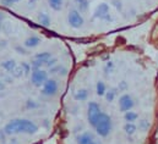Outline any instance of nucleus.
Masks as SVG:
<instances>
[{
  "mask_svg": "<svg viewBox=\"0 0 158 144\" xmlns=\"http://www.w3.org/2000/svg\"><path fill=\"white\" fill-rule=\"evenodd\" d=\"M134 105H135V102H134V99H132V97L130 94L124 93L123 95H120V98H119L118 100V106H119V110L123 114L126 112V111L132 110Z\"/></svg>",
  "mask_w": 158,
  "mask_h": 144,
  "instance_id": "423d86ee",
  "label": "nucleus"
},
{
  "mask_svg": "<svg viewBox=\"0 0 158 144\" xmlns=\"http://www.w3.org/2000/svg\"><path fill=\"white\" fill-rule=\"evenodd\" d=\"M58 89H59V86H58V82L55 79H47L45 83L42 86L40 92L45 97H53L58 93Z\"/></svg>",
  "mask_w": 158,
  "mask_h": 144,
  "instance_id": "0eeeda50",
  "label": "nucleus"
},
{
  "mask_svg": "<svg viewBox=\"0 0 158 144\" xmlns=\"http://www.w3.org/2000/svg\"><path fill=\"white\" fill-rule=\"evenodd\" d=\"M48 79V72L44 70H33L31 73V82L35 87H42Z\"/></svg>",
  "mask_w": 158,
  "mask_h": 144,
  "instance_id": "6e6552de",
  "label": "nucleus"
},
{
  "mask_svg": "<svg viewBox=\"0 0 158 144\" xmlns=\"http://www.w3.org/2000/svg\"><path fill=\"white\" fill-rule=\"evenodd\" d=\"M107 90H108V89H107L106 83H104L103 81H98L97 84H96V93H97V95L104 97V94H106Z\"/></svg>",
  "mask_w": 158,
  "mask_h": 144,
  "instance_id": "a211bd4d",
  "label": "nucleus"
},
{
  "mask_svg": "<svg viewBox=\"0 0 158 144\" xmlns=\"http://www.w3.org/2000/svg\"><path fill=\"white\" fill-rule=\"evenodd\" d=\"M48 4L50 6L52 10L54 11H60L63 9V4H64V0H48Z\"/></svg>",
  "mask_w": 158,
  "mask_h": 144,
  "instance_id": "aec40b11",
  "label": "nucleus"
},
{
  "mask_svg": "<svg viewBox=\"0 0 158 144\" xmlns=\"http://www.w3.org/2000/svg\"><path fill=\"white\" fill-rule=\"evenodd\" d=\"M137 118H139V114L136 111L130 110V111L124 112V120L126 122H135V121H137Z\"/></svg>",
  "mask_w": 158,
  "mask_h": 144,
  "instance_id": "f3484780",
  "label": "nucleus"
},
{
  "mask_svg": "<svg viewBox=\"0 0 158 144\" xmlns=\"http://www.w3.org/2000/svg\"><path fill=\"white\" fill-rule=\"evenodd\" d=\"M20 1L21 0H0V2L2 5H5V6H12V5H15V4L20 2Z\"/></svg>",
  "mask_w": 158,
  "mask_h": 144,
  "instance_id": "bb28decb",
  "label": "nucleus"
},
{
  "mask_svg": "<svg viewBox=\"0 0 158 144\" xmlns=\"http://www.w3.org/2000/svg\"><path fill=\"white\" fill-rule=\"evenodd\" d=\"M88 97H89V92L87 89H83V88L76 90L74 94V99L76 102H86L88 99Z\"/></svg>",
  "mask_w": 158,
  "mask_h": 144,
  "instance_id": "f8f14e48",
  "label": "nucleus"
},
{
  "mask_svg": "<svg viewBox=\"0 0 158 144\" xmlns=\"http://www.w3.org/2000/svg\"><path fill=\"white\" fill-rule=\"evenodd\" d=\"M75 6H76V10L80 12H86L89 7V1L88 0H75Z\"/></svg>",
  "mask_w": 158,
  "mask_h": 144,
  "instance_id": "2eb2a0df",
  "label": "nucleus"
},
{
  "mask_svg": "<svg viewBox=\"0 0 158 144\" xmlns=\"http://www.w3.org/2000/svg\"><path fill=\"white\" fill-rule=\"evenodd\" d=\"M16 66L17 65H16V61L14 59H9V60H5V61L1 62V67L6 72H10V73L15 70Z\"/></svg>",
  "mask_w": 158,
  "mask_h": 144,
  "instance_id": "4468645a",
  "label": "nucleus"
},
{
  "mask_svg": "<svg viewBox=\"0 0 158 144\" xmlns=\"http://www.w3.org/2000/svg\"><path fill=\"white\" fill-rule=\"evenodd\" d=\"M4 133L7 136L11 134H20V133H25V134H35L38 132V126L27 118H14L11 121H9L5 127H4Z\"/></svg>",
  "mask_w": 158,
  "mask_h": 144,
  "instance_id": "f257e3e1",
  "label": "nucleus"
},
{
  "mask_svg": "<svg viewBox=\"0 0 158 144\" xmlns=\"http://www.w3.org/2000/svg\"><path fill=\"white\" fill-rule=\"evenodd\" d=\"M112 4H113V6H114L118 11H121V10H123V2H121V0H112Z\"/></svg>",
  "mask_w": 158,
  "mask_h": 144,
  "instance_id": "c756f323",
  "label": "nucleus"
},
{
  "mask_svg": "<svg viewBox=\"0 0 158 144\" xmlns=\"http://www.w3.org/2000/svg\"><path fill=\"white\" fill-rule=\"evenodd\" d=\"M50 73H58V74H66V72H68V70L63 66V65H55L54 67H52L50 69Z\"/></svg>",
  "mask_w": 158,
  "mask_h": 144,
  "instance_id": "4be33fe9",
  "label": "nucleus"
},
{
  "mask_svg": "<svg viewBox=\"0 0 158 144\" xmlns=\"http://www.w3.org/2000/svg\"><path fill=\"white\" fill-rule=\"evenodd\" d=\"M55 65H58V59H55V58H53V59H50L44 66L45 67H49V69H52V67H54Z\"/></svg>",
  "mask_w": 158,
  "mask_h": 144,
  "instance_id": "c85d7f7f",
  "label": "nucleus"
},
{
  "mask_svg": "<svg viewBox=\"0 0 158 144\" xmlns=\"http://www.w3.org/2000/svg\"><path fill=\"white\" fill-rule=\"evenodd\" d=\"M16 50L20 53V54H26V50L23 48H20V46H16Z\"/></svg>",
  "mask_w": 158,
  "mask_h": 144,
  "instance_id": "2f4dec72",
  "label": "nucleus"
},
{
  "mask_svg": "<svg viewBox=\"0 0 158 144\" xmlns=\"http://www.w3.org/2000/svg\"><path fill=\"white\" fill-rule=\"evenodd\" d=\"M40 44V37H37V36L28 37V38L25 40V43H23V45H25L26 48H28V49L37 48Z\"/></svg>",
  "mask_w": 158,
  "mask_h": 144,
  "instance_id": "9d476101",
  "label": "nucleus"
},
{
  "mask_svg": "<svg viewBox=\"0 0 158 144\" xmlns=\"http://www.w3.org/2000/svg\"><path fill=\"white\" fill-rule=\"evenodd\" d=\"M137 125L135 122H125L123 126V131L125 132L126 136H134L137 131Z\"/></svg>",
  "mask_w": 158,
  "mask_h": 144,
  "instance_id": "9b49d317",
  "label": "nucleus"
},
{
  "mask_svg": "<svg viewBox=\"0 0 158 144\" xmlns=\"http://www.w3.org/2000/svg\"><path fill=\"white\" fill-rule=\"evenodd\" d=\"M114 71V62L113 61H107L104 65V72L106 73H112Z\"/></svg>",
  "mask_w": 158,
  "mask_h": 144,
  "instance_id": "b1692460",
  "label": "nucleus"
},
{
  "mask_svg": "<svg viewBox=\"0 0 158 144\" xmlns=\"http://www.w3.org/2000/svg\"><path fill=\"white\" fill-rule=\"evenodd\" d=\"M11 76H12L14 78H21L22 76H25V72H23L21 66H16L15 70L11 72Z\"/></svg>",
  "mask_w": 158,
  "mask_h": 144,
  "instance_id": "5701e85b",
  "label": "nucleus"
},
{
  "mask_svg": "<svg viewBox=\"0 0 158 144\" xmlns=\"http://www.w3.org/2000/svg\"><path fill=\"white\" fill-rule=\"evenodd\" d=\"M94 130H96V133L99 136V137H108L113 130V121H112V117L106 114V112H102V115L99 116L96 126H94Z\"/></svg>",
  "mask_w": 158,
  "mask_h": 144,
  "instance_id": "f03ea898",
  "label": "nucleus"
},
{
  "mask_svg": "<svg viewBox=\"0 0 158 144\" xmlns=\"http://www.w3.org/2000/svg\"><path fill=\"white\" fill-rule=\"evenodd\" d=\"M1 26H2V23H1V20H0V30H1Z\"/></svg>",
  "mask_w": 158,
  "mask_h": 144,
  "instance_id": "f704fd0d",
  "label": "nucleus"
},
{
  "mask_svg": "<svg viewBox=\"0 0 158 144\" xmlns=\"http://www.w3.org/2000/svg\"><path fill=\"white\" fill-rule=\"evenodd\" d=\"M37 20H38V23L42 25V26H44V27H48L50 25V22H52L50 16L48 14H45V12H40Z\"/></svg>",
  "mask_w": 158,
  "mask_h": 144,
  "instance_id": "dca6fc26",
  "label": "nucleus"
},
{
  "mask_svg": "<svg viewBox=\"0 0 158 144\" xmlns=\"http://www.w3.org/2000/svg\"><path fill=\"white\" fill-rule=\"evenodd\" d=\"M102 109H101V105L96 102H89L88 103V106H87V121L88 123L94 128L99 116L102 115Z\"/></svg>",
  "mask_w": 158,
  "mask_h": 144,
  "instance_id": "7ed1b4c3",
  "label": "nucleus"
},
{
  "mask_svg": "<svg viewBox=\"0 0 158 144\" xmlns=\"http://www.w3.org/2000/svg\"><path fill=\"white\" fill-rule=\"evenodd\" d=\"M94 142V136L92 132H82L76 137V143L77 144H91Z\"/></svg>",
  "mask_w": 158,
  "mask_h": 144,
  "instance_id": "1a4fd4ad",
  "label": "nucleus"
},
{
  "mask_svg": "<svg viewBox=\"0 0 158 144\" xmlns=\"http://www.w3.org/2000/svg\"><path fill=\"white\" fill-rule=\"evenodd\" d=\"M21 67H22V70L25 72V74H30V72H31V64H27V62H21V65H20Z\"/></svg>",
  "mask_w": 158,
  "mask_h": 144,
  "instance_id": "a878e982",
  "label": "nucleus"
},
{
  "mask_svg": "<svg viewBox=\"0 0 158 144\" xmlns=\"http://www.w3.org/2000/svg\"><path fill=\"white\" fill-rule=\"evenodd\" d=\"M93 17L94 18H98L101 21H112V15H110V7L107 2H101L96 10H94V14H93Z\"/></svg>",
  "mask_w": 158,
  "mask_h": 144,
  "instance_id": "20e7f679",
  "label": "nucleus"
},
{
  "mask_svg": "<svg viewBox=\"0 0 158 144\" xmlns=\"http://www.w3.org/2000/svg\"><path fill=\"white\" fill-rule=\"evenodd\" d=\"M37 1H38V0H28V2H30V4H36Z\"/></svg>",
  "mask_w": 158,
  "mask_h": 144,
  "instance_id": "72a5a7b5",
  "label": "nucleus"
},
{
  "mask_svg": "<svg viewBox=\"0 0 158 144\" xmlns=\"http://www.w3.org/2000/svg\"><path fill=\"white\" fill-rule=\"evenodd\" d=\"M91 144H98V143H96V142H93V143H91Z\"/></svg>",
  "mask_w": 158,
  "mask_h": 144,
  "instance_id": "c9c22d12",
  "label": "nucleus"
},
{
  "mask_svg": "<svg viewBox=\"0 0 158 144\" xmlns=\"http://www.w3.org/2000/svg\"><path fill=\"white\" fill-rule=\"evenodd\" d=\"M50 59H53V54L49 53V51H42V53L36 54V56H35V60H38L40 62H43L44 65H45Z\"/></svg>",
  "mask_w": 158,
  "mask_h": 144,
  "instance_id": "ddd939ff",
  "label": "nucleus"
},
{
  "mask_svg": "<svg viewBox=\"0 0 158 144\" xmlns=\"http://www.w3.org/2000/svg\"><path fill=\"white\" fill-rule=\"evenodd\" d=\"M38 106H40V105H38L35 100H31V99H30V100L26 102V108L27 109H37Z\"/></svg>",
  "mask_w": 158,
  "mask_h": 144,
  "instance_id": "cd10ccee",
  "label": "nucleus"
},
{
  "mask_svg": "<svg viewBox=\"0 0 158 144\" xmlns=\"http://www.w3.org/2000/svg\"><path fill=\"white\" fill-rule=\"evenodd\" d=\"M5 88V84H4V82L2 81H0V90H2Z\"/></svg>",
  "mask_w": 158,
  "mask_h": 144,
  "instance_id": "473e14b6",
  "label": "nucleus"
},
{
  "mask_svg": "<svg viewBox=\"0 0 158 144\" xmlns=\"http://www.w3.org/2000/svg\"><path fill=\"white\" fill-rule=\"evenodd\" d=\"M118 89L120 92H126V89H127V84H126V82H120L118 86Z\"/></svg>",
  "mask_w": 158,
  "mask_h": 144,
  "instance_id": "7c9ffc66",
  "label": "nucleus"
},
{
  "mask_svg": "<svg viewBox=\"0 0 158 144\" xmlns=\"http://www.w3.org/2000/svg\"><path fill=\"white\" fill-rule=\"evenodd\" d=\"M150 121L146 120V118H142V120H139V123H137V128L142 132H147L148 128H150Z\"/></svg>",
  "mask_w": 158,
  "mask_h": 144,
  "instance_id": "412c9836",
  "label": "nucleus"
},
{
  "mask_svg": "<svg viewBox=\"0 0 158 144\" xmlns=\"http://www.w3.org/2000/svg\"><path fill=\"white\" fill-rule=\"evenodd\" d=\"M68 22L69 25L75 28V30H79L81 27H83V23H85V20H83V16L81 15V12L77 11L76 9H73L69 11L68 14Z\"/></svg>",
  "mask_w": 158,
  "mask_h": 144,
  "instance_id": "39448f33",
  "label": "nucleus"
},
{
  "mask_svg": "<svg viewBox=\"0 0 158 144\" xmlns=\"http://www.w3.org/2000/svg\"><path fill=\"white\" fill-rule=\"evenodd\" d=\"M117 94H118V92H117L115 88H109V89L106 92L104 98H106V100H107L108 103H112V102H114V99L117 98Z\"/></svg>",
  "mask_w": 158,
  "mask_h": 144,
  "instance_id": "6ab92c4d",
  "label": "nucleus"
},
{
  "mask_svg": "<svg viewBox=\"0 0 158 144\" xmlns=\"http://www.w3.org/2000/svg\"><path fill=\"white\" fill-rule=\"evenodd\" d=\"M43 66H44V64H43V62H40V61H38V60H33V61L31 62L32 71H33V70H40Z\"/></svg>",
  "mask_w": 158,
  "mask_h": 144,
  "instance_id": "393cba45",
  "label": "nucleus"
}]
</instances>
